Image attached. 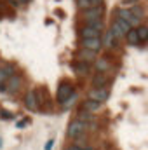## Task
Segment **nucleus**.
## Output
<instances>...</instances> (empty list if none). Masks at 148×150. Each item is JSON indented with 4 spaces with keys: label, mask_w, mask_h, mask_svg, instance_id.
Masks as SVG:
<instances>
[{
    "label": "nucleus",
    "mask_w": 148,
    "mask_h": 150,
    "mask_svg": "<svg viewBox=\"0 0 148 150\" xmlns=\"http://www.w3.org/2000/svg\"><path fill=\"white\" fill-rule=\"evenodd\" d=\"M115 14H117V18H120V19H124V21H127L129 25H131V28H138L140 25H141V21L132 14V11L131 9H117L115 11Z\"/></svg>",
    "instance_id": "obj_4"
},
{
    "label": "nucleus",
    "mask_w": 148,
    "mask_h": 150,
    "mask_svg": "<svg viewBox=\"0 0 148 150\" xmlns=\"http://www.w3.org/2000/svg\"><path fill=\"white\" fill-rule=\"evenodd\" d=\"M0 117H4V119H12V115L7 112H0Z\"/></svg>",
    "instance_id": "obj_26"
},
{
    "label": "nucleus",
    "mask_w": 148,
    "mask_h": 150,
    "mask_svg": "<svg viewBox=\"0 0 148 150\" xmlns=\"http://www.w3.org/2000/svg\"><path fill=\"white\" fill-rule=\"evenodd\" d=\"M21 84H23V79H21L19 75H11V77L5 80V84L0 87V91H4V93H9V94H14L16 91H19Z\"/></svg>",
    "instance_id": "obj_3"
},
{
    "label": "nucleus",
    "mask_w": 148,
    "mask_h": 150,
    "mask_svg": "<svg viewBox=\"0 0 148 150\" xmlns=\"http://www.w3.org/2000/svg\"><path fill=\"white\" fill-rule=\"evenodd\" d=\"M138 0H122V4L124 5H132V4H136Z\"/></svg>",
    "instance_id": "obj_25"
},
{
    "label": "nucleus",
    "mask_w": 148,
    "mask_h": 150,
    "mask_svg": "<svg viewBox=\"0 0 148 150\" xmlns=\"http://www.w3.org/2000/svg\"><path fill=\"white\" fill-rule=\"evenodd\" d=\"M87 70H89V65H87V63H84V61H80L78 65H75V72H77L78 75L87 74Z\"/></svg>",
    "instance_id": "obj_21"
},
{
    "label": "nucleus",
    "mask_w": 148,
    "mask_h": 150,
    "mask_svg": "<svg viewBox=\"0 0 148 150\" xmlns=\"http://www.w3.org/2000/svg\"><path fill=\"white\" fill-rule=\"evenodd\" d=\"M96 70H98V74H106L110 70V61L105 59V58L96 59Z\"/></svg>",
    "instance_id": "obj_12"
},
{
    "label": "nucleus",
    "mask_w": 148,
    "mask_h": 150,
    "mask_svg": "<svg viewBox=\"0 0 148 150\" xmlns=\"http://www.w3.org/2000/svg\"><path fill=\"white\" fill-rule=\"evenodd\" d=\"M85 131H87V122H84V120H80L78 117L73 119L70 124H68V129H66V134H68V138H78V136H84L85 134Z\"/></svg>",
    "instance_id": "obj_2"
},
{
    "label": "nucleus",
    "mask_w": 148,
    "mask_h": 150,
    "mask_svg": "<svg viewBox=\"0 0 148 150\" xmlns=\"http://www.w3.org/2000/svg\"><path fill=\"white\" fill-rule=\"evenodd\" d=\"M125 38H127V42H129V44L136 45V44L140 42V37H138V32H136V28H131V30L125 33Z\"/></svg>",
    "instance_id": "obj_15"
},
{
    "label": "nucleus",
    "mask_w": 148,
    "mask_h": 150,
    "mask_svg": "<svg viewBox=\"0 0 148 150\" xmlns=\"http://www.w3.org/2000/svg\"><path fill=\"white\" fill-rule=\"evenodd\" d=\"M82 16H84L85 25L94 23V21H101V19H103V7H92V9H87V11H84Z\"/></svg>",
    "instance_id": "obj_5"
},
{
    "label": "nucleus",
    "mask_w": 148,
    "mask_h": 150,
    "mask_svg": "<svg viewBox=\"0 0 148 150\" xmlns=\"http://www.w3.org/2000/svg\"><path fill=\"white\" fill-rule=\"evenodd\" d=\"M82 47L87 51L98 52L103 47V44H101V38H82Z\"/></svg>",
    "instance_id": "obj_8"
},
{
    "label": "nucleus",
    "mask_w": 148,
    "mask_h": 150,
    "mask_svg": "<svg viewBox=\"0 0 148 150\" xmlns=\"http://www.w3.org/2000/svg\"><path fill=\"white\" fill-rule=\"evenodd\" d=\"M106 84V74H98L92 79V86L94 87H105Z\"/></svg>",
    "instance_id": "obj_16"
},
{
    "label": "nucleus",
    "mask_w": 148,
    "mask_h": 150,
    "mask_svg": "<svg viewBox=\"0 0 148 150\" xmlns=\"http://www.w3.org/2000/svg\"><path fill=\"white\" fill-rule=\"evenodd\" d=\"M78 58H80V61H84V63H87V61H96V52L84 49V51L78 54Z\"/></svg>",
    "instance_id": "obj_14"
},
{
    "label": "nucleus",
    "mask_w": 148,
    "mask_h": 150,
    "mask_svg": "<svg viewBox=\"0 0 148 150\" xmlns=\"http://www.w3.org/2000/svg\"><path fill=\"white\" fill-rule=\"evenodd\" d=\"M14 63H5V65H0V87L5 84V80L14 75Z\"/></svg>",
    "instance_id": "obj_10"
},
{
    "label": "nucleus",
    "mask_w": 148,
    "mask_h": 150,
    "mask_svg": "<svg viewBox=\"0 0 148 150\" xmlns=\"http://www.w3.org/2000/svg\"><path fill=\"white\" fill-rule=\"evenodd\" d=\"M77 7L80 11H87L91 9V0H77Z\"/></svg>",
    "instance_id": "obj_22"
},
{
    "label": "nucleus",
    "mask_w": 148,
    "mask_h": 150,
    "mask_svg": "<svg viewBox=\"0 0 148 150\" xmlns=\"http://www.w3.org/2000/svg\"><path fill=\"white\" fill-rule=\"evenodd\" d=\"M65 150H80V149H78V147H75V145H72V147H66Z\"/></svg>",
    "instance_id": "obj_28"
},
{
    "label": "nucleus",
    "mask_w": 148,
    "mask_h": 150,
    "mask_svg": "<svg viewBox=\"0 0 148 150\" xmlns=\"http://www.w3.org/2000/svg\"><path fill=\"white\" fill-rule=\"evenodd\" d=\"M92 7H103V0H91V9Z\"/></svg>",
    "instance_id": "obj_23"
},
{
    "label": "nucleus",
    "mask_w": 148,
    "mask_h": 150,
    "mask_svg": "<svg viewBox=\"0 0 148 150\" xmlns=\"http://www.w3.org/2000/svg\"><path fill=\"white\" fill-rule=\"evenodd\" d=\"M113 23H115V25H117V26H118V28H120V30H122L124 33H127V32L131 30V25H129L127 21L120 19V18H115V21H113Z\"/></svg>",
    "instance_id": "obj_18"
},
{
    "label": "nucleus",
    "mask_w": 148,
    "mask_h": 150,
    "mask_svg": "<svg viewBox=\"0 0 148 150\" xmlns=\"http://www.w3.org/2000/svg\"><path fill=\"white\" fill-rule=\"evenodd\" d=\"M110 32L113 33V37H115V38H124V37H125V33H124V32H122V30H120V28H118L115 23H111Z\"/></svg>",
    "instance_id": "obj_20"
},
{
    "label": "nucleus",
    "mask_w": 148,
    "mask_h": 150,
    "mask_svg": "<svg viewBox=\"0 0 148 150\" xmlns=\"http://www.w3.org/2000/svg\"><path fill=\"white\" fill-rule=\"evenodd\" d=\"M25 107L28 110H33L37 112L38 110V96H37V91H30L26 96H25Z\"/></svg>",
    "instance_id": "obj_9"
},
{
    "label": "nucleus",
    "mask_w": 148,
    "mask_h": 150,
    "mask_svg": "<svg viewBox=\"0 0 148 150\" xmlns=\"http://www.w3.org/2000/svg\"><path fill=\"white\" fill-rule=\"evenodd\" d=\"M136 32H138V37H140V40H148V26L140 25V26L136 28Z\"/></svg>",
    "instance_id": "obj_19"
},
{
    "label": "nucleus",
    "mask_w": 148,
    "mask_h": 150,
    "mask_svg": "<svg viewBox=\"0 0 148 150\" xmlns=\"http://www.w3.org/2000/svg\"><path fill=\"white\" fill-rule=\"evenodd\" d=\"M77 96H78V94L73 91V93L66 98V101H65V103H61V107H63V108H66V110H68V108H72L75 103H77Z\"/></svg>",
    "instance_id": "obj_17"
},
{
    "label": "nucleus",
    "mask_w": 148,
    "mask_h": 150,
    "mask_svg": "<svg viewBox=\"0 0 148 150\" xmlns=\"http://www.w3.org/2000/svg\"><path fill=\"white\" fill-rule=\"evenodd\" d=\"M101 105L103 103H99V101H94V100H85L84 103H82V110L87 113H96L101 110Z\"/></svg>",
    "instance_id": "obj_11"
},
{
    "label": "nucleus",
    "mask_w": 148,
    "mask_h": 150,
    "mask_svg": "<svg viewBox=\"0 0 148 150\" xmlns=\"http://www.w3.org/2000/svg\"><path fill=\"white\" fill-rule=\"evenodd\" d=\"M30 0H19V4H28Z\"/></svg>",
    "instance_id": "obj_29"
},
{
    "label": "nucleus",
    "mask_w": 148,
    "mask_h": 150,
    "mask_svg": "<svg viewBox=\"0 0 148 150\" xmlns=\"http://www.w3.org/2000/svg\"><path fill=\"white\" fill-rule=\"evenodd\" d=\"M103 26H105V25H103V19H101V21L89 23V25H85V26L80 30V35H82V38H101L103 32H105Z\"/></svg>",
    "instance_id": "obj_1"
},
{
    "label": "nucleus",
    "mask_w": 148,
    "mask_h": 150,
    "mask_svg": "<svg viewBox=\"0 0 148 150\" xmlns=\"http://www.w3.org/2000/svg\"><path fill=\"white\" fill-rule=\"evenodd\" d=\"M26 124H28V119H25V120H21V122L18 124V127H25Z\"/></svg>",
    "instance_id": "obj_27"
},
{
    "label": "nucleus",
    "mask_w": 148,
    "mask_h": 150,
    "mask_svg": "<svg viewBox=\"0 0 148 150\" xmlns=\"http://www.w3.org/2000/svg\"><path fill=\"white\" fill-rule=\"evenodd\" d=\"M110 96V91L106 87H94L89 91L87 94V100H94V101H99V103H105Z\"/></svg>",
    "instance_id": "obj_6"
},
{
    "label": "nucleus",
    "mask_w": 148,
    "mask_h": 150,
    "mask_svg": "<svg viewBox=\"0 0 148 150\" xmlns=\"http://www.w3.org/2000/svg\"><path fill=\"white\" fill-rule=\"evenodd\" d=\"M103 33H105V37L101 38V44H103V47H105V49H111V47H113V42H115L113 33H111L110 30H106V32H103Z\"/></svg>",
    "instance_id": "obj_13"
},
{
    "label": "nucleus",
    "mask_w": 148,
    "mask_h": 150,
    "mask_svg": "<svg viewBox=\"0 0 148 150\" xmlns=\"http://www.w3.org/2000/svg\"><path fill=\"white\" fill-rule=\"evenodd\" d=\"M72 93H73L72 84H68V82H61V84L58 86V91H56V100H58V103H59V105L65 103L66 98H68Z\"/></svg>",
    "instance_id": "obj_7"
},
{
    "label": "nucleus",
    "mask_w": 148,
    "mask_h": 150,
    "mask_svg": "<svg viewBox=\"0 0 148 150\" xmlns=\"http://www.w3.org/2000/svg\"><path fill=\"white\" fill-rule=\"evenodd\" d=\"M52 145H54V142H52V140H49V142L45 143V150H52Z\"/></svg>",
    "instance_id": "obj_24"
}]
</instances>
